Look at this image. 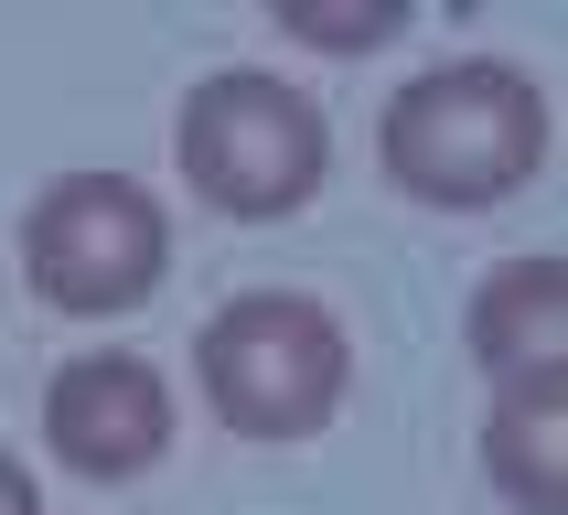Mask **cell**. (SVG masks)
Returning <instances> with one entry per match:
<instances>
[{"instance_id":"obj_2","label":"cell","mask_w":568,"mask_h":515,"mask_svg":"<svg viewBox=\"0 0 568 515\" xmlns=\"http://www.w3.org/2000/svg\"><path fill=\"white\" fill-rule=\"evenodd\" d=\"M193 376H204V408L236 441L290 451V441H322L333 430V408H344V386H354V333L312 290H236L193 333Z\"/></svg>"},{"instance_id":"obj_1","label":"cell","mask_w":568,"mask_h":515,"mask_svg":"<svg viewBox=\"0 0 568 515\" xmlns=\"http://www.w3.org/2000/svg\"><path fill=\"white\" fill-rule=\"evenodd\" d=\"M558 151V108L526 64L505 54H450L418 64L408 87H386L376 108V172L429 215H483L547 172Z\"/></svg>"},{"instance_id":"obj_4","label":"cell","mask_w":568,"mask_h":515,"mask_svg":"<svg viewBox=\"0 0 568 515\" xmlns=\"http://www.w3.org/2000/svg\"><path fill=\"white\" fill-rule=\"evenodd\" d=\"M22 280L64 322H129L172 280V215L129 172H54L22 215Z\"/></svg>"},{"instance_id":"obj_5","label":"cell","mask_w":568,"mask_h":515,"mask_svg":"<svg viewBox=\"0 0 568 515\" xmlns=\"http://www.w3.org/2000/svg\"><path fill=\"white\" fill-rule=\"evenodd\" d=\"M172 376L129 344L64 354L54 386H43V451H54L75 483H140L172 462Z\"/></svg>"},{"instance_id":"obj_6","label":"cell","mask_w":568,"mask_h":515,"mask_svg":"<svg viewBox=\"0 0 568 515\" xmlns=\"http://www.w3.org/2000/svg\"><path fill=\"white\" fill-rule=\"evenodd\" d=\"M483 473H494V494L515 515H568V354L526 365V376H494Z\"/></svg>"},{"instance_id":"obj_3","label":"cell","mask_w":568,"mask_h":515,"mask_svg":"<svg viewBox=\"0 0 568 515\" xmlns=\"http://www.w3.org/2000/svg\"><path fill=\"white\" fill-rule=\"evenodd\" d=\"M172 172H183L215 215L280 225L301 215L333 172V119L312 87H290L280 64H215L172 119Z\"/></svg>"},{"instance_id":"obj_7","label":"cell","mask_w":568,"mask_h":515,"mask_svg":"<svg viewBox=\"0 0 568 515\" xmlns=\"http://www.w3.org/2000/svg\"><path fill=\"white\" fill-rule=\"evenodd\" d=\"M558 333H568V258H558V248L505 258V269L473 290V312H462V354H473L483 376L558 365Z\"/></svg>"},{"instance_id":"obj_9","label":"cell","mask_w":568,"mask_h":515,"mask_svg":"<svg viewBox=\"0 0 568 515\" xmlns=\"http://www.w3.org/2000/svg\"><path fill=\"white\" fill-rule=\"evenodd\" d=\"M0 515H43V483H32L11 451H0Z\"/></svg>"},{"instance_id":"obj_8","label":"cell","mask_w":568,"mask_h":515,"mask_svg":"<svg viewBox=\"0 0 568 515\" xmlns=\"http://www.w3.org/2000/svg\"><path fill=\"white\" fill-rule=\"evenodd\" d=\"M280 32H290V43H312V54H376V43L408 32V0H365V11H312V0H290Z\"/></svg>"}]
</instances>
